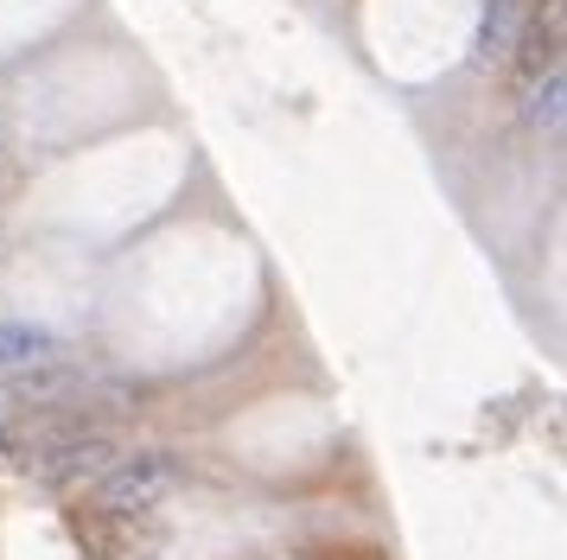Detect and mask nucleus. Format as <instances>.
Wrapping results in <instances>:
<instances>
[{"mask_svg": "<svg viewBox=\"0 0 567 560\" xmlns=\"http://www.w3.org/2000/svg\"><path fill=\"white\" fill-rule=\"evenodd\" d=\"M64 356L45 325H0V376H13V370H32V363H52Z\"/></svg>", "mask_w": 567, "mask_h": 560, "instance_id": "nucleus-5", "label": "nucleus"}, {"mask_svg": "<svg viewBox=\"0 0 567 560\" xmlns=\"http://www.w3.org/2000/svg\"><path fill=\"white\" fill-rule=\"evenodd\" d=\"M122 458V446L109 439V433H96V427H78L71 439H58L52 453L39 458V478L45 484H58V490H83V484H96Z\"/></svg>", "mask_w": 567, "mask_h": 560, "instance_id": "nucleus-2", "label": "nucleus"}, {"mask_svg": "<svg viewBox=\"0 0 567 560\" xmlns=\"http://www.w3.org/2000/svg\"><path fill=\"white\" fill-rule=\"evenodd\" d=\"M561 96H567L561 71H548V76H536V83H529V108H523V115H529V127H536V134H548V141L561 134Z\"/></svg>", "mask_w": 567, "mask_h": 560, "instance_id": "nucleus-7", "label": "nucleus"}, {"mask_svg": "<svg viewBox=\"0 0 567 560\" xmlns=\"http://www.w3.org/2000/svg\"><path fill=\"white\" fill-rule=\"evenodd\" d=\"M83 388H90V376H83L78 363L52 356V363L13 370V382H7V402H13V414H39V407H71Z\"/></svg>", "mask_w": 567, "mask_h": 560, "instance_id": "nucleus-3", "label": "nucleus"}, {"mask_svg": "<svg viewBox=\"0 0 567 560\" xmlns=\"http://www.w3.org/2000/svg\"><path fill=\"white\" fill-rule=\"evenodd\" d=\"M173 484H179L173 453H122L90 490H96V504H103L109 516H147L154 504L173 497Z\"/></svg>", "mask_w": 567, "mask_h": 560, "instance_id": "nucleus-1", "label": "nucleus"}, {"mask_svg": "<svg viewBox=\"0 0 567 560\" xmlns=\"http://www.w3.org/2000/svg\"><path fill=\"white\" fill-rule=\"evenodd\" d=\"M516 32H523V0H491L485 13V32H478V58H511L516 51Z\"/></svg>", "mask_w": 567, "mask_h": 560, "instance_id": "nucleus-6", "label": "nucleus"}, {"mask_svg": "<svg viewBox=\"0 0 567 560\" xmlns=\"http://www.w3.org/2000/svg\"><path fill=\"white\" fill-rule=\"evenodd\" d=\"M516 64L523 76L561 71V0H542V13H523V32H516Z\"/></svg>", "mask_w": 567, "mask_h": 560, "instance_id": "nucleus-4", "label": "nucleus"}]
</instances>
